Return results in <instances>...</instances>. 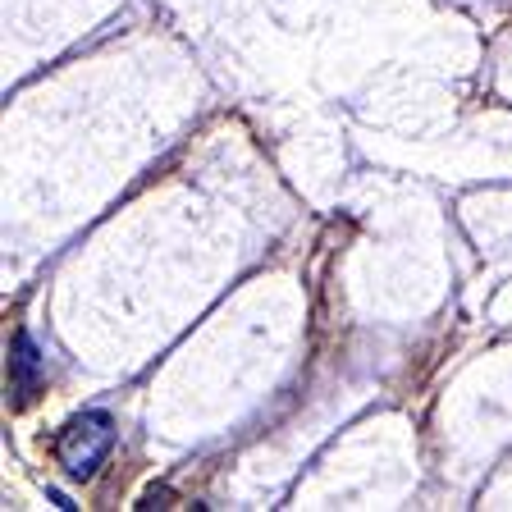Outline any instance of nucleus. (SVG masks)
Instances as JSON below:
<instances>
[{
  "instance_id": "nucleus-2",
  "label": "nucleus",
  "mask_w": 512,
  "mask_h": 512,
  "mask_svg": "<svg viewBox=\"0 0 512 512\" xmlns=\"http://www.w3.org/2000/svg\"><path fill=\"white\" fill-rule=\"evenodd\" d=\"M42 352H37V343L28 339V334H14L10 343V389H14V403H28L32 389H37V380H42Z\"/></svg>"
},
{
  "instance_id": "nucleus-3",
  "label": "nucleus",
  "mask_w": 512,
  "mask_h": 512,
  "mask_svg": "<svg viewBox=\"0 0 512 512\" xmlns=\"http://www.w3.org/2000/svg\"><path fill=\"white\" fill-rule=\"evenodd\" d=\"M165 499H170V490H151V494H142L138 508H165Z\"/></svg>"
},
{
  "instance_id": "nucleus-1",
  "label": "nucleus",
  "mask_w": 512,
  "mask_h": 512,
  "mask_svg": "<svg viewBox=\"0 0 512 512\" xmlns=\"http://www.w3.org/2000/svg\"><path fill=\"white\" fill-rule=\"evenodd\" d=\"M115 416L110 412H78L55 439V462L64 467L69 480H92L101 471V462L115 448Z\"/></svg>"
}]
</instances>
